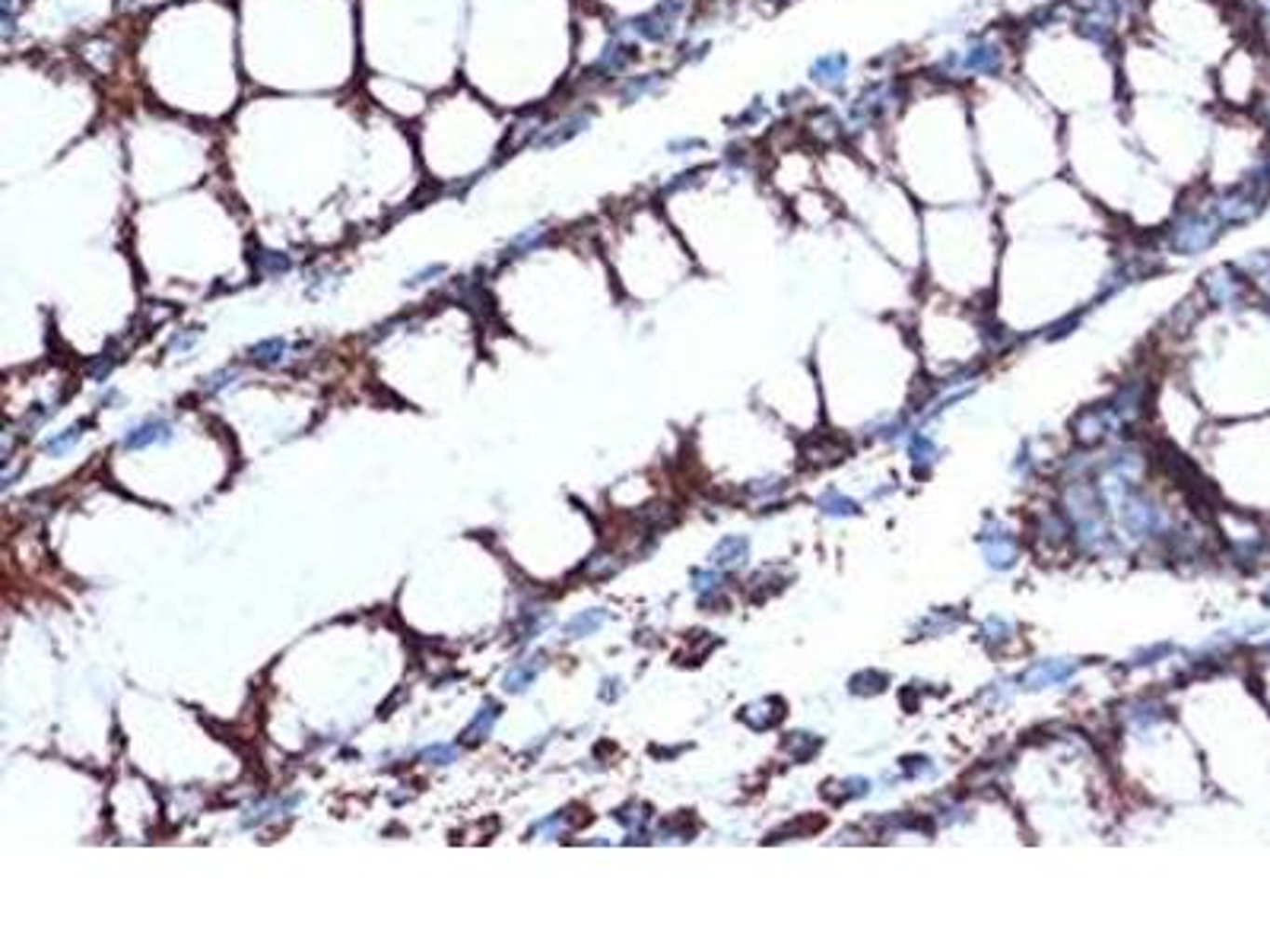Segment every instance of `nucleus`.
Returning <instances> with one entry per match:
<instances>
[{
    "label": "nucleus",
    "mask_w": 1270,
    "mask_h": 952,
    "mask_svg": "<svg viewBox=\"0 0 1270 952\" xmlns=\"http://www.w3.org/2000/svg\"><path fill=\"white\" fill-rule=\"evenodd\" d=\"M610 619L607 610H601V607H594V610H582V613H575L569 619V623L562 625V632H565V638H585V635H594L601 629L603 623Z\"/></svg>",
    "instance_id": "14"
},
{
    "label": "nucleus",
    "mask_w": 1270,
    "mask_h": 952,
    "mask_svg": "<svg viewBox=\"0 0 1270 952\" xmlns=\"http://www.w3.org/2000/svg\"><path fill=\"white\" fill-rule=\"evenodd\" d=\"M172 436H175L172 422L146 420L141 425H134V429L121 438V448L124 451H141V448H150V445H166V441H172Z\"/></svg>",
    "instance_id": "10"
},
{
    "label": "nucleus",
    "mask_w": 1270,
    "mask_h": 952,
    "mask_svg": "<svg viewBox=\"0 0 1270 952\" xmlns=\"http://www.w3.org/2000/svg\"><path fill=\"white\" fill-rule=\"evenodd\" d=\"M1017 76L1061 118L1118 105V51L1076 33L1061 10L1017 29Z\"/></svg>",
    "instance_id": "3"
},
{
    "label": "nucleus",
    "mask_w": 1270,
    "mask_h": 952,
    "mask_svg": "<svg viewBox=\"0 0 1270 952\" xmlns=\"http://www.w3.org/2000/svg\"><path fill=\"white\" fill-rule=\"evenodd\" d=\"M588 127H591V112L565 114V118H560V121L544 124V127H540V134L534 137L531 146H534V150H556V146H562V143L575 141L578 134H585Z\"/></svg>",
    "instance_id": "9"
},
{
    "label": "nucleus",
    "mask_w": 1270,
    "mask_h": 952,
    "mask_svg": "<svg viewBox=\"0 0 1270 952\" xmlns=\"http://www.w3.org/2000/svg\"><path fill=\"white\" fill-rule=\"evenodd\" d=\"M499 715H502V708L495 705V702H486V705L477 711L474 721L467 724V731H464V743H480V740L490 737L495 721H499Z\"/></svg>",
    "instance_id": "16"
},
{
    "label": "nucleus",
    "mask_w": 1270,
    "mask_h": 952,
    "mask_svg": "<svg viewBox=\"0 0 1270 952\" xmlns=\"http://www.w3.org/2000/svg\"><path fill=\"white\" fill-rule=\"evenodd\" d=\"M461 758V746H441V743H436V746H429L423 753V762H429V765H452V762H458Z\"/></svg>",
    "instance_id": "23"
},
{
    "label": "nucleus",
    "mask_w": 1270,
    "mask_h": 952,
    "mask_svg": "<svg viewBox=\"0 0 1270 952\" xmlns=\"http://www.w3.org/2000/svg\"><path fill=\"white\" fill-rule=\"evenodd\" d=\"M1013 74H1017V33H1004V29L969 35L925 71L927 80L966 92Z\"/></svg>",
    "instance_id": "5"
},
{
    "label": "nucleus",
    "mask_w": 1270,
    "mask_h": 952,
    "mask_svg": "<svg viewBox=\"0 0 1270 952\" xmlns=\"http://www.w3.org/2000/svg\"><path fill=\"white\" fill-rule=\"evenodd\" d=\"M616 695H619V679H603L601 699H603V702H610V699H616Z\"/></svg>",
    "instance_id": "29"
},
{
    "label": "nucleus",
    "mask_w": 1270,
    "mask_h": 952,
    "mask_svg": "<svg viewBox=\"0 0 1270 952\" xmlns=\"http://www.w3.org/2000/svg\"><path fill=\"white\" fill-rule=\"evenodd\" d=\"M689 10H693V0H657L652 10L639 13V17H632L626 22V29H629V35L635 42L668 45L670 38L683 29V20L689 17Z\"/></svg>",
    "instance_id": "7"
},
{
    "label": "nucleus",
    "mask_w": 1270,
    "mask_h": 952,
    "mask_svg": "<svg viewBox=\"0 0 1270 952\" xmlns=\"http://www.w3.org/2000/svg\"><path fill=\"white\" fill-rule=\"evenodd\" d=\"M547 667V654L544 651H537V654H528V657H521V661L515 664V667H508V673L502 677V689L506 692H524V689H531L534 683H537V677L544 673Z\"/></svg>",
    "instance_id": "11"
},
{
    "label": "nucleus",
    "mask_w": 1270,
    "mask_h": 952,
    "mask_svg": "<svg viewBox=\"0 0 1270 952\" xmlns=\"http://www.w3.org/2000/svg\"><path fill=\"white\" fill-rule=\"evenodd\" d=\"M115 362H118V355L115 353H105V355H99L96 362L87 369V375H89V382H108V375H112V369H115Z\"/></svg>",
    "instance_id": "25"
},
{
    "label": "nucleus",
    "mask_w": 1270,
    "mask_h": 952,
    "mask_svg": "<svg viewBox=\"0 0 1270 952\" xmlns=\"http://www.w3.org/2000/svg\"><path fill=\"white\" fill-rule=\"evenodd\" d=\"M296 807H299V797H283V800L258 803V807H251L242 816V829H261L264 823H274V819L286 816V812L296 810Z\"/></svg>",
    "instance_id": "12"
},
{
    "label": "nucleus",
    "mask_w": 1270,
    "mask_h": 952,
    "mask_svg": "<svg viewBox=\"0 0 1270 952\" xmlns=\"http://www.w3.org/2000/svg\"><path fill=\"white\" fill-rule=\"evenodd\" d=\"M1141 35L1195 67H1210L1238 42L1220 0H1147Z\"/></svg>",
    "instance_id": "4"
},
{
    "label": "nucleus",
    "mask_w": 1270,
    "mask_h": 952,
    "mask_svg": "<svg viewBox=\"0 0 1270 952\" xmlns=\"http://www.w3.org/2000/svg\"><path fill=\"white\" fill-rule=\"evenodd\" d=\"M661 87H664L661 74L626 76L623 87H619V99H623V105H632V102H642L645 96H655V92H661Z\"/></svg>",
    "instance_id": "13"
},
{
    "label": "nucleus",
    "mask_w": 1270,
    "mask_h": 952,
    "mask_svg": "<svg viewBox=\"0 0 1270 952\" xmlns=\"http://www.w3.org/2000/svg\"><path fill=\"white\" fill-rule=\"evenodd\" d=\"M851 74H855V67H851V58L845 51H826L810 64V83L823 92H832V96L848 89Z\"/></svg>",
    "instance_id": "8"
},
{
    "label": "nucleus",
    "mask_w": 1270,
    "mask_h": 952,
    "mask_svg": "<svg viewBox=\"0 0 1270 952\" xmlns=\"http://www.w3.org/2000/svg\"><path fill=\"white\" fill-rule=\"evenodd\" d=\"M236 378H238L236 369H220V371H213L210 378H204V391L207 394H220V391H226Z\"/></svg>",
    "instance_id": "26"
},
{
    "label": "nucleus",
    "mask_w": 1270,
    "mask_h": 952,
    "mask_svg": "<svg viewBox=\"0 0 1270 952\" xmlns=\"http://www.w3.org/2000/svg\"><path fill=\"white\" fill-rule=\"evenodd\" d=\"M1267 89H1270V54L1264 51V45H1261L1258 38H1254V42L1238 38L1233 48L1213 64L1210 96L1220 112L1251 114L1254 108L1261 105V99L1267 96Z\"/></svg>",
    "instance_id": "6"
},
{
    "label": "nucleus",
    "mask_w": 1270,
    "mask_h": 952,
    "mask_svg": "<svg viewBox=\"0 0 1270 952\" xmlns=\"http://www.w3.org/2000/svg\"><path fill=\"white\" fill-rule=\"evenodd\" d=\"M743 559H747V540L743 537H724L711 549V565H718V569H737Z\"/></svg>",
    "instance_id": "15"
},
{
    "label": "nucleus",
    "mask_w": 1270,
    "mask_h": 952,
    "mask_svg": "<svg viewBox=\"0 0 1270 952\" xmlns=\"http://www.w3.org/2000/svg\"><path fill=\"white\" fill-rule=\"evenodd\" d=\"M696 150H706V141H699V137H677V141L668 143L670 156H686V153H696Z\"/></svg>",
    "instance_id": "27"
},
{
    "label": "nucleus",
    "mask_w": 1270,
    "mask_h": 952,
    "mask_svg": "<svg viewBox=\"0 0 1270 952\" xmlns=\"http://www.w3.org/2000/svg\"><path fill=\"white\" fill-rule=\"evenodd\" d=\"M441 274H445V264H432V267H423L420 274H413V276H410V280H407V286H423V283H432V280H436V276H441Z\"/></svg>",
    "instance_id": "28"
},
{
    "label": "nucleus",
    "mask_w": 1270,
    "mask_h": 952,
    "mask_svg": "<svg viewBox=\"0 0 1270 952\" xmlns=\"http://www.w3.org/2000/svg\"><path fill=\"white\" fill-rule=\"evenodd\" d=\"M544 238H547V226H528L506 245V254H502V258H521V254H531L534 248L544 245Z\"/></svg>",
    "instance_id": "17"
},
{
    "label": "nucleus",
    "mask_w": 1270,
    "mask_h": 952,
    "mask_svg": "<svg viewBox=\"0 0 1270 952\" xmlns=\"http://www.w3.org/2000/svg\"><path fill=\"white\" fill-rule=\"evenodd\" d=\"M292 270V261H290V254H283V251H261L258 254V274L261 276H283V274H290Z\"/></svg>",
    "instance_id": "20"
},
{
    "label": "nucleus",
    "mask_w": 1270,
    "mask_h": 952,
    "mask_svg": "<svg viewBox=\"0 0 1270 952\" xmlns=\"http://www.w3.org/2000/svg\"><path fill=\"white\" fill-rule=\"evenodd\" d=\"M883 168L921 200V207H956L988 197L972 130L969 92L912 76L902 112L886 130Z\"/></svg>",
    "instance_id": "1"
},
{
    "label": "nucleus",
    "mask_w": 1270,
    "mask_h": 952,
    "mask_svg": "<svg viewBox=\"0 0 1270 952\" xmlns=\"http://www.w3.org/2000/svg\"><path fill=\"white\" fill-rule=\"evenodd\" d=\"M83 425H87V422H76V425H71V429L58 432L54 438L45 441V454H51V458H61V454H67L71 448H76V441L83 438Z\"/></svg>",
    "instance_id": "19"
},
{
    "label": "nucleus",
    "mask_w": 1270,
    "mask_h": 952,
    "mask_svg": "<svg viewBox=\"0 0 1270 952\" xmlns=\"http://www.w3.org/2000/svg\"><path fill=\"white\" fill-rule=\"evenodd\" d=\"M988 194L1017 197L1064 172V118L1013 76L969 89Z\"/></svg>",
    "instance_id": "2"
},
{
    "label": "nucleus",
    "mask_w": 1270,
    "mask_h": 952,
    "mask_svg": "<svg viewBox=\"0 0 1270 952\" xmlns=\"http://www.w3.org/2000/svg\"><path fill=\"white\" fill-rule=\"evenodd\" d=\"M286 350H290V343H286L283 337H267L251 346V359L258 362V366H280L286 359Z\"/></svg>",
    "instance_id": "18"
},
{
    "label": "nucleus",
    "mask_w": 1270,
    "mask_h": 952,
    "mask_svg": "<svg viewBox=\"0 0 1270 952\" xmlns=\"http://www.w3.org/2000/svg\"><path fill=\"white\" fill-rule=\"evenodd\" d=\"M562 829H565V812H553V816L540 819V823L531 829V835H547V838H560Z\"/></svg>",
    "instance_id": "24"
},
{
    "label": "nucleus",
    "mask_w": 1270,
    "mask_h": 952,
    "mask_svg": "<svg viewBox=\"0 0 1270 952\" xmlns=\"http://www.w3.org/2000/svg\"><path fill=\"white\" fill-rule=\"evenodd\" d=\"M200 334H204V328H184V330H178V334H172V340H169L166 353H169V355H175V353L195 350V343L200 340Z\"/></svg>",
    "instance_id": "22"
},
{
    "label": "nucleus",
    "mask_w": 1270,
    "mask_h": 952,
    "mask_svg": "<svg viewBox=\"0 0 1270 952\" xmlns=\"http://www.w3.org/2000/svg\"><path fill=\"white\" fill-rule=\"evenodd\" d=\"M547 619H549V610H544V607L524 610L521 623H518V638H521V641H531V638H537V635L544 632Z\"/></svg>",
    "instance_id": "21"
}]
</instances>
